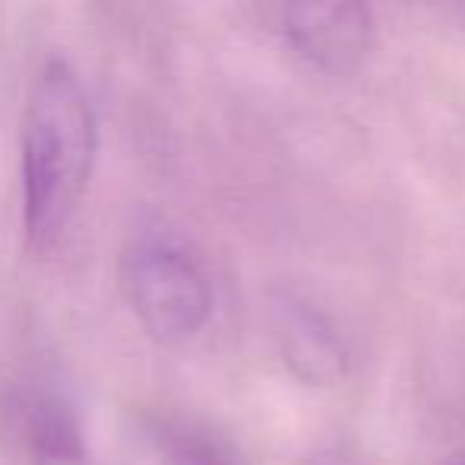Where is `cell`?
Listing matches in <instances>:
<instances>
[{"instance_id": "obj_1", "label": "cell", "mask_w": 465, "mask_h": 465, "mask_svg": "<svg viewBox=\"0 0 465 465\" xmlns=\"http://www.w3.org/2000/svg\"><path fill=\"white\" fill-rule=\"evenodd\" d=\"M99 153L96 109L64 58L39 67L20 122L23 230L33 249L58 242L77 213Z\"/></svg>"}, {"instance_id": "obj_2", "label": "cell", "mask_w": 465, "mask_h": 465, "mask_svg": "<svg viewBox=\"0 0 465 465\" xmlns=\"http://www.w3.org/2000/svg\"><path fill=\"white\" fill-rule=\"evenodd\" d=\"M122 293L143 331L163 344L194 338L213 310L201 262L163 232H137L124 246Z\"/></svg>"}, {"instance_id": "obj_3", "label": "cell", "mask_w": 465, "mask_h": 465, "mask_svg": "<svg viewBox=\"0 0 465 465\" xmlns=\"http://www.w3.org/2000/svg\"><path fill=\"white\" fill-rule=\"evenodd\" d=\"M284 35L303 61L325 74H354L373 48V16L361 4H293Z\"/></svg>"}, {"instance_id": "obj_4", "label": "cell", "mask_w": 465, "mask_h": 465, "mask_svg": "<svg viewBox=\"0 0 465 465\" xmlns=\"http://www.w3.org/2000/svg\"><path fill=\"white\" fill-rule=\"evenodd\" d=\"M278 341L287 367L310 386H329L344 376L348 348L322 312H312L300 303L281 306Z\"/></svg>"}, {"instance_id": "obj_5", "label": "cell", "mask_w": 465, "mask_h": 465, "mask_svg": "<svg viewBox=\"0 0 465 465\" xmlns=\"http://www.w3.org/2000/svg\"><path fill=\"white\" fill-rule=\"evenodd\" d=\"M23 430L39 456V465H77L84 459V437L74 411L54 395H33L23 408Z\"/></svg>"}, {"instance_id": "obj_6", "label": "cell", "mask_w": 465, "mask_h": 465, "mask_svg": "<svg viewBox=\"0 0 465 465\" xmlns=\"http://www.w3.org/2000/svg\"><path fill=\"white\" fill-rule=\"evenodd\" d=\"M153 440L169 465H242L236 452L226 450L217 437H207L204 430L185 424L160 420L153 427Z\"/></svg>"}]
</instances>
